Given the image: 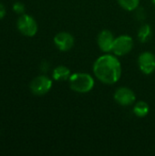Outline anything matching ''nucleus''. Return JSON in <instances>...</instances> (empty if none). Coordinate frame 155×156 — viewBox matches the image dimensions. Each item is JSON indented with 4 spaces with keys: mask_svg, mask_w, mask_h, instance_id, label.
<instances>
[{
    "mask_svg": "<svg viewBox=\"0 0 155 156\" xmlns=\"http://www.w3.org/2000/svg\"><path fill=\"white\" fill-rule=\"evenodd\" d=\"M69 81L71 90L78 93H88L94 88L95 85L93 77L85 72L71 74Z\"/></svg>",
    "mask_w": 155,
    "mask_h": 156,
    "instance_id": "f03ea898",
    "label": "nucleus"
},
{
    "mask_svg": "<svg viewBox=\"0 0 155 156\" xmlns=\"http://www.w3.org/2000/svg\"><path fill=\"white\" fill-rule=\"evenodd\" d=\"M151 37H152V27H150V25L148 24L143 25L138 31L139 40L143 43H145L150 40Z\"/></svg>",
    "mask_w": 155,
    "mask_h": 156,
    "instance_id": "f8f14e48",
    "label": "nucleus"
},
{
    "mask_svg": "<svg viewBox=\"0 0 155 156\" xmlns=\"http://www.w3.org/2000/svg\"><path fill=\"white\" fill-rule=\"evenodd\" d=\"M118 2L123 9L127 11H132L139 6L140 0H118Z\"/></svg>",
    "mask_w": 155,
    "mask_h": 156,
    "instance_id": "ddd939ff",
    "label": "nucleus"
},
{
    "mask_svg": "<svg viewBox=\"0 0 155 156\" xmlns=\"http://www.w3.org/2000/svg\"><path fill=\"white\" fill-rule=\"evenodd\" d=\"M152 2H153V3L155 5V0H152Z\"/></svg>",
    "mask_w": 155,
    "mask_h": 156,
    "instance_id": "dca6fc26",
    "label": "nucleus"
},
{
    "mask_svg": "<svg viewBox=\"0 0 155 156\" xmlns=\"http://www.w3.org/2000/svg\"><path fill=\"white\" fill-rule=\"evenodd\" d=\"M149 111H150V108H149L148 103L143 101H138L133 107V113L139 118L145 117L149 113Z\"/></svg>",
    "mask_w": 155,
    "mask_h": 156,
    "instance_id": "9b49d317",
    "label": "nucleus"
},
{
    "mask_svg": "<svg viewBox=\"0 0 155 156\" xmlns=\"http://www.w3.org/2000/svg\"><path fill=\"white\" fill-rule=\"evenodd\" d=\"M70 75H71L70 70L66 66H58L57 68L54 69L53 73H52L53 79L57 81L67 80L69 79Z\"/></svg>",
    "mask_w": 155,
    "mask_h": 156,
    "instance_id": "9d476101",
    "label": "nucleus"
},
{
    "mask_svg": "<svg viewBox=\"0 0 155 156\" xmlns=\"http://www.w3.org/2000/svg\"><path fill=\"white\" fill-rule=\"evenodd\" d=\"M114 100L122 106H130L134 103L136 96L131 89L127 87H121L116 90L114 93Z\"/></svg>",
    "mask_w": 155,
    "mask_h": 156,
    "instance_id": "423d86ee",
    "label": "nucleus"
},
{
    "mask_svg": "<svg viewBox=\"0 0 155 156\" xmlns=\"http://www.w3.org/2000/svg\"><path fill=\"white\" fill-rule=\"evenodd\" d=\"M13 10L18 15H23L25 12V5L21 2H16L13 5Z\"/></svg>",
    "mask_w": 155,
    "mask_h": 156,
    "instance_id": "4468645a",
    "label": "nucleus"
},
{
    "mask_svg": "<svg viewBox=\"0 0 155 156\" xmlns=\"http://www.w3.org/2000/svg\"><path fill=\"white\" fill-rule=\"evenodd\" d=\"M29 88L31 92L35 95H45L52 88V80L48 77L44 75L37 76L31 80Z\"/></svg>",
    "mask_w": 155,
    "mask_h": 156,
    "instance_id": "39448f33",
    "label": "nucleus"
},
{
    "mask_svg": "<svg viewBox=\"0 0 155 156\" xmlns=\"http://www.w3.org/2000/svg\"><path fill=\"white\" fill-rule=\"evenodd\" d=\"M133 48V40L130 36L122 35L114 39L111 52L115 56H124L131 52Z\"/></svg>",
    "mask_w": 155,
    "mask_h": 156,
    "instance_id": "20e7f679",
    "label": "nucleus"
},
{
    "mask_svg": "<svg viewBox=\"0 0 155 156\" xmlns=\"http://www.w3.org/2000/svg\"><path fill=\"white\" fill-rule=\"evenodd\" d=\"M5 13H6V11H5V5L2 3H0V19H2L5 16Z\"/></svg>",
    "mask_w": 155,
    "mask_h": 156,
    "instance_id": "2eb2a0df",
    "label": "nucleus"
},
{
    "mask_svg": "<svg viewBox=\"0 0 155 156\" xmlns=\"http://www.w3.org/2000/svg\"><path fill=\"white\" fill-rule=\"evenodd\" d=\"M75 40L71 34L59 32L54 37V44L60 51H69L74 46Z\"/></svg>",
    "mask_w": 155,
    "mask_h": 156,
    "instance_id": "6e6552de",
    "label": "nucleus"
},
{
    "mask_svg": "<svg viewBox=\"0 0 155 156\" xmlns=\"http://www.w3.org/2000/svg\"><path fill=\"white\" fill-rule=\"evenodd\" d=\"M93 72L102 83L114 84L122 76V65L115 56L110 54L102 55L94 62Z\"/></svg>",
    "mask_w": 155,
    "mask_h": 156,
    "instance_id": "f257e3e1",
    "label": "nucleus"
},
{
    "mask_svg": "<svg viewBox=\"0 0 155 156\" xmlns=\"http://www.w3.org/2000/svg\"><path fill=\"white\" fill-rule=\"evenodd\" d=\"M114 39L115 38L110 30L104 29V30L100 31V33L99 34L98 38H97V42H98V46H99L100 49L105 53L111 52L112 49Z\"/></svg>",
    "mask_w": 155,
    "mask_h": 156,
    "instance_id": "1a4fd4ad",
    "label": "nucleus"
},
{
    "mask_svg": "<svg viewBox=\"0 0 155 156\" xmlns=\"http://www.w3.org/2000/svg\"><path fill=\"white\" fill-rule=\"evenodd\" d=\"M16 27L21 34L26 37H34L37 32V23L35 18L29 15H21L16 21Z\"/></svg>",
    "mask_w": 155,
    "mask_h": 156,
    "instance_id": "7ed1b4c3",
    "label": "nucleus"
},
{
    "mask_svg": "<svg viewBox=\"0 0 155 156\" xmlns=\"http://www.w3.org/2000/svg\"><path fill=\"white\" fill-rule=\"evenodd\" d=\"M138 65L143 74H152L155 70V56L150 51L143 52L138 58Z\"/></svg>",
    "mask_w": 155,
    "mask_h": 156,
    "instance_id": "0eeeda50",
    "label": "nucleus"
}]
</instances>
